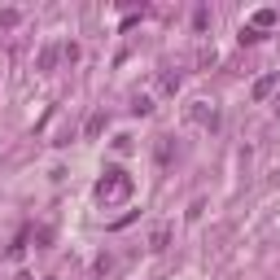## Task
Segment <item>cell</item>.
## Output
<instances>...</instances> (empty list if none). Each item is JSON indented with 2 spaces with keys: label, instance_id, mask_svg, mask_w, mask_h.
Returning <instances> with one entry per match:
<instances>
[{
  "label": "cell",
  "instance_id": "obj_1",
  "mask_svg": "<svg viewBox=\"0 0 280 280\" xmlns=\"http://www.w3.org/2000/svg\"><path fill=\"white\" fill-rule=\"evenodd\" d=\"M271 83H276V79H259V83H254V97H267Z\"/></svg>",
  "mask_w": 280,
  "mask_h": 280
}]
</instances>
